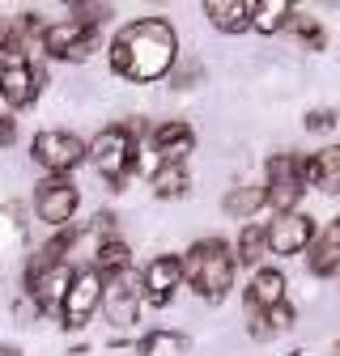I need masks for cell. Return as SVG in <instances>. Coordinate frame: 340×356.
<instances>
[{"mask_svg":"<svg viewBox=\"0 0 340 356\" xmlns=\"http://www.w3.org/2000/svg\"><path fill=\"white\" fill-rule=\"evenodd\" d=\"M293 356H307V352H293Z\"/></svg>","mask_w":340,"mask_h":356,"instance_id":"32","label":"cell"},{"mask_svg":"<svg viewBox=\"0 0 340 356\" xmlns=\"http://www.w3.org/2000/svg\"><path fill=\"white\" fill-rule=\"evenodd\" d=\"M175 56H179V38H175V26L166 17L128 22L111 38V72L132 81V85L162 81L170 68H175Z\"/></svg>","mask_w":340,"mask_h":356,"instance_id":"1","label":"cell"},{"mask_svg":"<svg viewBox=\"0 0 340 356\" xmlns=\"http://www.w3.org/2000/svg\"><path fill=\"white\" fill-rule=\"evenodd\" d=\"M319 242H323V246H332V250H340V216L332 220V225H327L323 234H319Z\"/></svg>","mask_w":340,"mask_h":356,"instance_id":"30","label":"cell"},{"mask_svg":"<svg viewBox=\"0 0 340 356\" xmlns=\"http://www.w3.org/2000/svg\"><path fill=\"white\" fill-rule=\"evenodd\" d=\"M264 254H272V250H268V229L242 225V234H238V242H234V259H238L242 267H251V272H260Z\"/></svg>","mask_w":340,"mask_h":356,"instance_id":"19","label":"cell"},{"mask_svg":"<svg viewBox=\"0 0 340 356\" xmlns=\"http://www.w3.org/2000/svg\"><path fill=\"white\" fill-rule=\"evenodd\" d=\"M30 157L47 174H68L90 157V145L81 136H72V131H38L34 145H30Z\"/></svg>","mask_w":340,"mask_h":356,"instance_id":"7","label":"cell"},{"mask_svg":"<svg viewBox=\"0 0 340 356\" xmlns=\"http://www.w3.org/2000/svg\"><path fill=\"white\" fill-rule=\"evenodd\" d=\"M111 17V5H72V22H85V26H102Z\"/></svg>","mask_w":340,"mask_h":356,"instance_id":"26","label":"cell"},{"mask_svg":"<svg viewBox=\"0 0 340 356\" xmlns=\"http://www.w3.org/2000/svg\"><path fill=\"white\" fill-rule=\"evenodd\" d=\"M289 17H293L289 0H260V5H255V17H251V30L255 34H277V30L289 26Z\"/></svg>","mask_w":340,"mask_h":356,"instance_id":"23","label":"cell"},{"mask_svg":"<svg viewBox=\"0 0 340 356\" xmlns=\"http://www.w3.org/2000/svg\"><path fill=\"white\" fill-rule=\"evenodd\" d=\"M0 356H22V352H17L13 343H0Z\"/></svg>","mask_w":340,"mask_h":356,"instance_id":"31","label":"cell"},{"mask_svg":"<svg viewBox=\"0 0 340 356\" xmlns=\"http://www.w3.org/2000/svg\"><path fill=\"white\" fill-rule=\"evenodd\" d=\"M13 140H17V119L0 115V149H5V145H13Z\"/></svg>","mask_w":340,"mask_h":356,"instance_id":"28","label":"cell"},{"mask_svg":"<svg viewBox=\"0 0 340 356\" xmlns=\"http://www.w3.org/2000/svg\"><path fill=\"white\" fill-rule=\"evenodd\" d=\"M149 187H153L157 200H179L192 187V174H187V165H157L149 174Z\"/></svg>","mask_w":340,"mask_h":356,"instance_id":"21","label":"cell"},{"mask_svg":"<svg viewBox=\"0 0 340 356\" xmlns=\"http://www.w3.org/2000/svg\"><path fill=\"white\" fill-rule=\"evenodd\" d=\"M137 161H141V140L128 131V123H111V127H102L98 136L90 140V165L107 178L111 191L128 187Z\"/></svg>","mask_w":340,"mask_h":356,"instance_id":"3","label":"cell"},{"mask_svg":"<svg viewBox=\"0 0 340 356\" xmlns=\"http://www.w3.org/2000/svg\"><path fill=\"white\" fill-rule=\"evenodd\" d=\"M242 301H247V314L285 305V276L277 272V267H260V272H251V284H247Z\"/></svg>","mask_w":340,"mask_h":356,"instance_id":"15","label":"cell"},{"mask_svg":"<svg viewBox=\"0 0 340 356\" xmlns=\"http://www.w3.org/2000/svg\"><path fill=\"white\" fill-rule=\"evenodd\" d=\"M94 272L98 276H119V272H132V250H128L119 238H107V242H98V250H94Z\"/></svg>","mask_w":340,"mask_h":356,"instance_id":"20","label":"cell"},{"mask_svg":"<svg viewBox=\"0 0 340 356\" xmlns=\"http://www.w3.org/2000/svg\"><path fill=\"white\" fill-rule=\"evenodd\" d=\"M204 13H208V22L217 26V30H226V34H242V30H251L255 5H247V0H208Z\"/></svg>","mask_w":340,"mask_h":356,"instance_id":"17","label":"cell"},{"mask_svg":"<svg viewBox=\"0 0 340 356\" xmlns=\"http://www.w3.org/2000/svg\"><path fill=\"white\" fill-rule=\"evenodd\" d=\"M98 47V26H85V22H56L42 34V51L47 60H64V64H77V60H90Z\"/></svg>","mask_w":340,"mask_h":356,"instance_id":"8","label":"cell"},{"mask_svg":"<svg viewBox=\"0 0 340 356\" xmlns=\"http://www.w3.org/2000/svg\"><path fill=\"white\" fill-rule=\"evenodd\" d=\"M289 327H293V305H289V301L277 305V309H255V314H247L251 339H272V335H281V331H289Z\"/></svg>","mask_w":340,"mask_h":356,"instance_id":"18","label":"cell"},{"mask_svg":"<svg viewBox=\"0 0 340 356\" xmlns=\"http://www.w3.org/2000/svg\"><path fill=\"white\" fill-rule=\"evenodd\" d=\"M102 297H107V280L94 272V267H81V272L72 276V289H68V297H64L60 323H64L68 331H81L85 323L94 318V309L102 305Z\"/></svg>","mask_w":340,"mask_h":356,"instance_id":"9","label":"cell"},{"mask_svg":"<svg viewBox=\"0 0 340 356\" xmlns=\"http://www.w3.org/2000/svg\"><path fill=\"white\" fill-rule=\"evenodd\" d=\"M72 267L68 263H47V259H34L30 263V272H26V289H30V297H34V305L42 309V314H60L64 309V297H68V289H72Z\"/></svg>","mask_w":340,"mask_h":356,"instance_id":"6","label":"cell"},{"mask_svg":"<svg viewBox=\"0 0 340 356\" xmlns=\"http://www.w3.org/2000/svg\"><path fill=\"white\" fill-rule=\"evenodd\" d=\"M149 149L157 153V165H183L187 153L196 149V131L187 123H157L153 136H149Z\"/></svg>","mask_w":340,"mask_h":356,"instance_id":"13","label":"cell"},{"mask_svg":"<svg viewBox=\"0 0 340 356\" xmlns=\"http://www.w3.org/2000/svg\"><path fill=\"white\" fill-rule=\"evenodd\" d=\"M234 272H238V259L226 238H200L183 254V276L204 301H222L234 289Z\"/></svg>","mask_w":340,"mask_h":356,"instance_id":"2","label":"cell"},{"mask_svg":"<svg viewBox=\"0 0 340 356\" xmlns=\"http://www.w3.org/2000/svg\"><path fill=\"white\" fill-rule=\"evenodd\" d=\"M38 89H42V72L22 60V64H0V98H5L9 106H30L38 98Z\"/></svg>","mask_w":340,"mask_h":356,"instance_id":"12","label":"cell"},{"mask_svg":"<svg viewBox=\"0 0 340 356\" xmlns=\"http://www.w3.org/2000/svg\"><path fill=\"white\" fill-rule=\"evenodd\" d=\"M183 280H187V276H183V254H157V259L145 267V301L166 305Z\"/></svg>","mask_w":340,"mask_h":356,"instance_id":"14","label":"cell"},{"mask_svg":"<svg viewBox=\"0 0 340 356\" xmlns=\"http://www.w3.org/2000/svg\"><path fill=\"white\" fill-rule=\"evenodd\" d=\"M289 30H293L298 38H302L311 51H323L327 34H323V26H319V22H311V17H302V13H293V17H289Z\"/></svg>","mask_w":340,"mask_h":356,"instance_id":"25","label":"cell"},{"mask_svg":"<svg viewBox=\"0 0 340 356\" xmlns=\"http://www.w3.org/2000/svg\"><path fill=\"white\" fill-rule=\"evenodd\" d=\"M77 204H81V191L68 174H47L34 187V212H38V220H47L52 229H68Z\"/></svg>","mask_w":340,"mask_h":356,"instance_id":"5","label":"cell"},{"mask_svg":"<svg viewBox=\"0 0 340 356\" xmlns=\"http://www.w3.org/2000/svg\"><path fill=\"white\" fill-rule=\"evenodd\" d=\"M332 127H336V111H332V106L307 115V131H332Z\"/></svg>","mask_w":340,"mask_h":356,"instance_id":"27","label":"cell"},{"mask_svg":"<svg viewBox=\"0 0 340 356\" xmlns=\"http://www.w3.org/2000/svg\"><path fill=\"white\" fill-rule=\"evenodd\" d=\"M102 305H107V318H111L119 331L132 327V323L141 318V305H145V276H137V272H119V276H111V280H107Z\"/></svg>","mask_w":340,"mask_h":356,"instance_id":"10","label":"cell"},{"mask_svg":"<svg viewBox=\"0 0 340 356\" xmlns=\"http://www.w3.org/2000/svg\"><path fill=\"white\" fill-rule=\"evenodd\" d=\"M315 238H319L315 234V220L307 212H285V216H277L272 225H268V250L272 254H285V259L311 250Z\"/></svg>","mask_w":340,"mask_h":356,"instance_id":"11","label":"cell"},{"mask_svg":"<svg viewBox=\"0 0 340 356\" xmlns=\"http://www.w3.org/2000/svg\"><path fill=\"white\" fill-rule=\"evenodd\" d=\"M196 81H200V68H196V64H192V68H179V72H175V89H192Z\"/></svg>","mask_w":340,"mask_h":356,"instance_id":"29","label":"cell"},{"mask_svg":"<svg viewBox=\"0 0 340 356\" xmlns=\"http://www.w3.org/2000/svg\"><path fill=\"white\" fill-rule=\"evenodd\" d=\"M302 174H307V187H319L327 195H340V145L302 157Z\"/></svg>","mask_w":340,"mask_h":356,"instance_id":"16","label":"cell"},{"mask_svg":"<svg viewBox=\"0 0 340 356\" xmlns=\"http://www.w3.org/2000/svg\"><path fill=\"white\" fill-rule=\"evenodd\" d=\"M307 263H311V272H315V276H336V272H340V250H332V246H323V242L315 238Z\"/></svg>","mask_w":340,"mask_h":356,"instance_id":"24","label":"cell"},{"mask_svg":"<svg viewBox=\"0 0 340 356\" xmlns=\"http://www.w3.org/2000/svg\"><path fill=\"white\" fill-rule=\"evenodd\" d=\"M264 191H268V204L277 208V216L298 212V204H302V195H307L302 157H293V153H272V157H268V174H264Z\"/></svg>","mask_w":340,"mask_h":356,"instance_id":"4","label":"cell"},{"mask_svg":"<svg viewBox=\"0 0 340 356\" xmlns=\"http://www.w3.org/2000/svg\"><path fill=\"white\" fill-rule=\"evenodd\" d=\"M264 204H268L264 183H260V187H234V191L222 200V212H230V216H238V220H251Z\"/></svg>","mask_w":340,"mask_h":356,"instance_id":"22","label":"cell"}]
</instances>
